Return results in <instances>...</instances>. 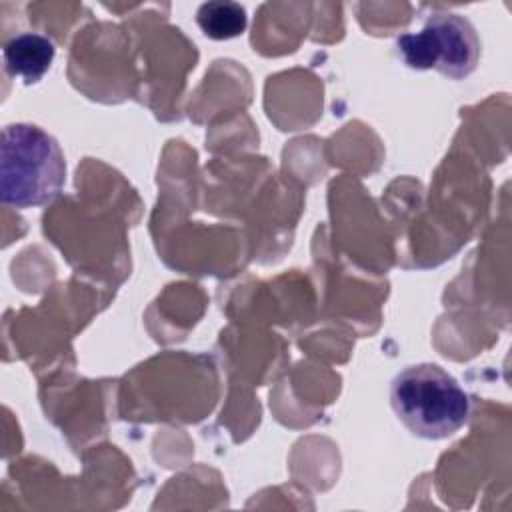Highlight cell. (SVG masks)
Returning a JSON list of instances; mask_svg holds the SVG:
<instances>
[{"instance_id":"3","label":"cell","mask_w":512,"mask_h":512,"mask_svg":"<svg viewBox=\"0 0 512 512\" xmlns=\"http://www.w3.org/2000/svg\"><path fill=\"white\" fill-rule=\"evenodd\" d=\"M396 52L408 68H434L452 80H462L478 66L480 38L462 14L434 12L420 32H406L396 38Z\"/></svg>"},{"instance_id":"4","label":"cell","mask_w":512,"mask_h":512,"mask_svg":"<svg viewBox=\"0 0 512 512\" xmlns=\"http://www.w3.org/2000/svg\"><path fill=\"white\" fill-rule=\"evenodd\" d=\"M54 54V42L40 32L16 34L2 48L8 74L22 78L26 84H36L50 70Z\"/></svg>"},{"instance_id":"5","label":"cell","mask_w":512,"mask_h":512,"mask_svg":"<svg viewBox=\"0 0 512 512\" xmlns=\"http://www.w3.org/2000/svg\"><path fill=\"white\" fill-rule=\"evenodd\" d=\"M196 22L200 30L212 40H230L246 30V8L238 2L212 0L204 2L196 10Z\"/></svg>"},{"instance_id":"2","label":"cell","mask_w":512,"mask_h":512,"mask_svg":"<svg viewBox=\"0 0 512 512\" xmlns=\"http://www.w3.org/2000/svg\"><path fill=\"white\" fill-rule=\"evenodd\" d=\"M390 404L398 420L426 440L448 438L470 418V398L438 364L402 368L390 382Z\"/></svg>"},{"instance_id":"1","label":"cell","mask_w":512,"mask_h":512,"mask_svg":"<svg viewBox=\"0 0 512 512\" xmlns=\"http://www.w3.org/2000/svg\"><path fill=\"white\" fill-rule=\"evenodd\" d=\"M66 180V162L58 140L28 122L4 126L0 138V198L14 208L42 206L54 200Z\"/></svg>"}]
</instances>
